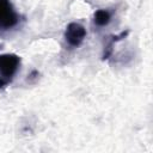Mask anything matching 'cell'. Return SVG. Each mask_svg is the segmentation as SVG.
Wrapping results in <instances>:
<instances>
[{
  "instance_id": "1",
  "label": "cell",
  "mask_w": 153,
  "mask_h": 153,
  "mask_svg": "<svg viewBox=\"0 0 153 153\" xmlns=\"http://www.w3.org/2000/svg\"><path fill=\"white\" fill-rule=\"evenodd\" d=\"M20 67V57L12 53L0 55V88L12 82Z\"/></svg>"
},
{
  "instance_id": "2",
  "label": "cell",
  "mask_w": 153,
  "mask_h": 153,
  "mask_svg": "<svg viewBox=\"0 0 153 153\" xmlns=\"http://www.w3.org/2000/svg\"><path fill=\"white\" fill-rule=\"evenodd\" d=\"M20 16L10 0H0V33L18 25Z\"/></svg>"
},
{
  "instance_id": "4",
  "label": "cell",
  "mask_w": 153,
  "mask_h": 153,
  "mask_svg": "<svg viewBox=\"0 0 153 153\" xmlns=\"http://www.w3.org/2000/svg\"><path fill=\"white\" fill-rule=\"evenodd\" d=\"M112 16H114V12L111 10H108V8H100L98 11L94 12V16H93V23L96 26L98 27H104L106 26L111 19H112Z\"/></svg>"
},
{
  "instance_id": "3",
  "label": "cell",
  "mask_w": 153,
  "mask_h": 153,
  "mask_svg": "<svg viewBox=\"0 0 153 153\" xmlns=\"http://www.w3.org/2000/svg\"><path fill=\"white\" fill-rule=\"evenodd\" d=\"M86 37V29L80 23H69L65 31V41L72 48H78Z\"/></svg>"
}]
</instances>
